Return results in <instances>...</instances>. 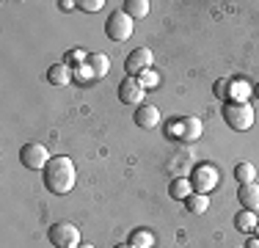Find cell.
<instances>
[{"label":"cell","instance_id":"9","mask_svg":"<svg viewBox=\"0 0 259 248\" xmlns=\"http://www.w3.org/2000/svg\"><path fill=\"white\" fill-rule=\"evenodd\" d=\"M119 99L124 105H135L138 108V105L146 102V89L138 83V77H124L119 83Z\"/></svg>","mask_w":259,"mask_h":248},{"label":"cell","instance_id":"20","mask_svg":"<svg viewBox=\"0 0 259 248\" xmlns=\"http://www.w3.org/2000/svg\"><path fill=\"white\" fill-rule=\"evenodd\" d=\"M130 245L133 248H155V234L149 229H135L130 234Z\"/></svg>","mask_w":259,"mask_h":248},{"label":"cell","instance_id":"10","mask_svg":"<svg viewBox=\"0 0 259 248\" xmlns=\"http://www.w3.org/2000/svg\"><path fill=\"white\" fill-rule=\"evenodd\" d=\"M135 124H138L141 130L157 127V124H160V110H157V105H152V102L138 105V108H135Z\"/></svg>","mask_w":259,"mask_h":248},{"label":"cell","instance_id":"30","mask_svg":"<svg viewBox=\"0 0 259 248\" xmlns=\"http://www.w3.org/2000/svg\"><path fill=\"white\" fill-rule=\"evenodd\" d=\"M256 234H259V226H256Z\"/></svg>","mask_w":259,"mask_h":248},{"label":"cell","instance_id":"18","mask_svg":"<svg viewBox=\"0 0 259 248\" xmlns=\"http://www.w3.org/2000/svg\"><path fill=\"white\" fill-rule=\"evenodd\" d=\"M85 64H89L91 69H94L97 80H100V77H105V74L110 72V58H108L105 53H89V61H85Z\"/></svg>","mask_w":259,"mask_h":248},{"label":"cell","instance_id":"21","mask_svg":"<svg viewBox=\"0 0 259 248\" xmlns=\"http://www.w3.org/2000/svg\"><path fill=\"white\" fill-rule=\"evenodd\" d=\"M124 11L133 20H141V17H149V0H127Z\"/></svg>","mask_w":259,"mask_h":248},{"label":"cell","instance_id":"15","mask_svg":"<svg viewBox=\"0 0 259 248\" xmlns=\"http://www.w3.org/2000/svg\"><path fill=\"white\" fill-rule=\"evenodd\" d=\"M248 97H251V86L245 80H229V89H226L229 102H248Z\"/></svg>","mask_w":259,"mask_h":248},{"label":"cell","instance_id":"7","mask_svg":"<svg viewBox=\"0 0 259 248\" xmlns=\"http://www.w3.org/2000/svg\"><path fill=\"white\" fill-rule=\"evenodd\" d=\"M50 152H47L45 144H25L20 149V163L30 171H45L50 166Z\"/></svg>","mask_w":259,"mask_h":248},{"label":"cell","instance_id":"29","mask_svg":"<svg viewBox=\"0 0 259 248\" xmlns=\"http://www.w3.org/2000/svg\"><path fill=\"white\" fill-rule=\"evenodd\" d=\"M113 248H133V245H130V243H121V245H113Z\"/></svg>","mask_w":259,"mask_h":248},{"label":"cell","instance_id":"19","mask_svg":"<svg viewBox=\"0 0 259 248\" xmlns=\"http://www.w3.org/2000/svg\"><path fill=\"white\" fill-rule=\"evenodd\" d=\"M185 204H188V213H193V215H204L209 210V198L204 193H190L185 198Z\"/></svg>","mask_w":259,"mask_h":248},{"label":"cell","instance_id":"17","mask_svg":"<svg viewBox=\"0 0 259 248\" xmlns=\"http://www.w3.org/2000/svg\"><path fill=\"white\" fill-rule=\"evenodd\" d=\"M234 182H240V185H251V182H256V166L254 163H237L234 166Z\"/></svg>","mask_w":259,"mask_h":248},{"label":"cell","instance_id":"28","mask_svg":"<svg viewBox=\"0 0 259 248\" xmlns=\"http://www.w3.org/2000/svg\"><path fill=\"white\" fill-rule=\"evenodd\" d=\"M77 248H97V245H91V243H80Z\"/></svg>","mask_w":259,"mask_h":248},{"label":"cell","instance_id":"24","mask_svg":"<svg viewBox=\"0 0 259 248\" xmlns=\"http://www.w3.org/2000/svg\"><path fill=\"white\" fill-rule=\"evenodd\" d=\"M77 6H80V9H83V11H91V14H94V11H100L105 3H102V0H80Z\"/></svg>","mask_w":259,"mask_h":248},{"label":"cell","instance_id":"2","mask_svg":"<svg viewBox=\"0 0 259 248\" xmlns=\"http://www.w3.org/2000/svg\"><path fill=\"white\" fill-rule=\"evenodd\" d=\"M204 133V124L196 116H180V119H171L165 124V135L174 141H185V144H196Z\"/></svg>","mask_w":259,"mask_h":248},{"label":"cell","instance_id":"4","mask_svg":"<svg viewBox=\"0 0 259 248\" xmlns=\"http://www.w3.org/2000/svg\"><path fill=\"white\" fill-rule=\"evenodd\" d=\"M47 237H50V243L55 248H77L80 243H83V237H80V229L75 226V223H53L50 232H47Z\"/></svg>","mask_w":259,"mask_h":248},{"label":"cell","instance_id":"14","mask_svg":"<svg viewBox=\"0 0 259 248\" xmlns=\"http://www.w3.org/2000/svg\"><path fill=\"white\" fill-rule=\"evenodd\" d=\"M234 226H237L243 234H254L256 226H259V215L251 213V210H240V213L234 215Z\"/></svg>","mask_w":259,"mask_h":248},{"label":"cell","instance_id":"26","mask_svg":"<svg viewBox=\"0 0 259 248\" xmlns=\"http://www.w3.org/2000/svg\"><path fill=\"white\" fill-rule=\"evenodd\" d=\"M58 6H61V9H64V11H72V9H75V6H77V3H72V0H61Z\"/></svg>","mask_w":259,"mask_h":248},{"label":"cell","instance_id":"5","mask_svg":"<svg viewBox=\"0 0 259 248\" xmlns=\"http://www.w3.org/2000/svg\"><path fill=\"white\" fill-rule=\"evenodd\" d=\"M105 33L113 42H127L130 36H133V17H130L124 9L113 11V14L108 17V22H105Z\"/></svg>","mask_w":259,"mask_h":248},{"label":"cell","instance_id":"11","mask_svg":"<svg viewBox=\"0 0 259 248\" xmlns=\"http://www.w3.org/2000/svg\"><path fill=\"white\" fill-rule=\"evenodd\" d=\"M168 171L174 174V179H180V177H188V174L193 171V154H190L188 149H182V152H177V154H174V160L168 163Z\"/></svg>","mask_w":259,"mask_h":248},{"label":"cell","instance_id":"6","mask_svg":"<svg viewBox=\"0 0 259 248\" xmlns=\"http://www.w3.org/2000/svg\"><path fill=\"white\" fill-rule=\"evenodd\" d=\"M190 182H193V193H204L207 196L209 190L221 182V171L215 169V166H209V163H201V166H196V169L190 171Z\"/></svg>","mask_w":259,"mask_h":248},{"label":"cell","instance_id":"12","mask_svg":"<svg viewBox=\"0 0 259 248\" xmlns=\"http://www.w3.org/2000/svg\"><path fill=\"white\" fill-rule=\"evenodd\" d=\"M240 204H243V210H251V213H259V185L251 182V185H240Z\"/></svg>","mask_w":259,"mask_h":248},{"label":"cell","instance_id":"3","mask_svg":"<svg viewBox=\"0 0 259 248\" xmlns=\"http://www.w3.org/2000/svg\"><path fill=\"white\" fill-rule=\"evenodd\" d=\"M224 119L229 124L232 130H237V133H245V130L254 127V108H251V102H226L224 105Z\"/></svg>","mask_w":259,"mask_h":248},{"label":"cell","instance_id":"13","mask_svg":"<svg viewBox=\"0 0 259 248\" xmlns=\"http://www.w3.org/2000/svg\"><path fill=\"white\" fill-rule=\"evenodd\" d=\"M69 80H72V66H66V64H53L50 69H47V83L55 86V89H64Z\"/></svg>","mask_w":259,"mask_h":248},{"label":"cell","instance_id":"22","mask_svg":"<svg viewBox=\"0 0 259 248\" xmlns=\"http://www.w3.org/2000/svg\"><path fill=\"white\" fill-rule=\"evenodd\" d=\"M72 80H77L80 86H91L97 80V74H94V69H91L89 64H80V66L72 69Z\"/></svg>","mask_w":259,"mask_h":248},{"label":"cell","instance_id":"16","mask_svg":"<svg viewBox=\"0 0 259 248\" xmlns=\"http://www.w3.org/2000/svg\"><path fill=\"white\" fill-rule=\"evenodd\" d=\"M168 193H171V198H177V201H185V198L193 193V182H190V177L174 179V182L168 185Z\"/></svg>","mask_w":259,"mask_h":248},{"label":"cell","instance_id":"25","mask_svg":"<svg viewBox=\"0 0 259 248\" xmlns=\"http://www.w3.org/2000/svg\"><path fill=\"white\" fill-rule=\"evenodd\" d=\"M226 89H229V80H218V83H215V94L224 97V99H226Z\"/></svg>","mask_w":259,"mask_h":248},{"label":"cell","instance_id":"27","mask_svg":"<svg viewBox=\"0 0 259 248\" xmlns=\"http://www.w3.org/2000/svg\"><path fill=\"white\" fill-rule=\"evenodd\" d=\"M243 248H259V237H248V243H245Z\"/></svg>","mask_w":259,"mask_h":248},{"label":"cell","instance_id":"1","mask_svg":"<svg viewBox=\"0 0 259 248\" xmlns=\"http://www.w3.org/2000/svg\"><path fill=\"white\" fill-rule=\"evenodd\" d=\"M41 177H45V188L50 190V193H55V196H66L72 188H75V182H77L75 163H72V157H66V154L53 157L50 166L41 171Z\"/></svg>","mask_w":259,"mask_h":248},{"label":"cell","instance_id":"8","mask_svg":"<svg viewBox=\"0 0 259 248\" xmlns=\"http://www.w3.org/2000/svg\"><path fill=\"white\" fill-rule=\"evenodd\" d=\"M152 61H155V55H152V50H149V47H138V50H133V53L127 55V61H124V72H127V77H138L141 72L152 69Z\"/></svg>","mask_w":259,"mask_h":248},{"label":"cell","instance_id":"23","mask_svg":"<svg viewBox=\"0 0 259 248\" xmlns=\"http://www.w3.org/2000/svg\"><path fill=\"white\" fill-rule=\"evenodd\" d=\"M138 83L144 86V89H157V86H160V74L155 69H146V72L138 74Z\"/></svg>","mask_w":259,"mask_h":248}]
</instances>
